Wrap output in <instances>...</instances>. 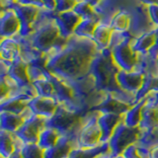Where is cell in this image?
I'll use <instances>...</instances> for the list:
<instances>
[{"instance_id": "f6af8a7d", "label": "cell", "mask_w": 158, "mask_h": 158, "mask_svg": "<svg viewBox=\"0 0 158 158\" xmlns=\"http://www.w3.org/2000/svg\"><path fill=\"white\" fill-rule=\"evenodd\" d=\"M8 158H23V156H22V149H21V148H17V149L15 150Z\"/></svg>"}, {"instance_id": "e0dca14e", "label": "cell", "mask_w": 158, "mask_h": 158, "mask_svg": "<svg viewBox=\"0 0 158 158\" xmlns=\"http://www.w3.org/2000/svg\"><path fill=\"white\" fill-rule=\"evenodd\" d=\"M122 120H123V115H117V114H100V116L98 118V123L102 131L101 143L109 141L114 131H115V128Z\"/></svg>"}, {"instance_id": "74e56055", "label": "cell", "mask_w": 158, "mask_h": 158, "mask_svg": "<svg viewBox=\"0 0 158 158\" xmlns=\"http://www.w3.org/2000/svg\"><path fill=\"white\" fill-rule=\"evenodd\" d=\"M77 0H56V13H63L67 11H71L75 8Z\"/></svg>"}, {"instance_id": "f35d334b", "label": "cell", "mask_w": 158, "mask_h": 158, "mask_svg": "<svg viewBox=\"0 0 158 158\" xmlns=\"http://www.w3.org/2000/svg\"><path fill=\"white\" fill-rule=\"evenodd\" d=\"M122 154L125 156L126 158H143L140 154L139 152L137 150V147H136V144H131L128 147H127L125 151H123Z\"/></svg>"}, {"instance_id": "52a82bcc", "label": "cell", "mask_w": 158, "mask_h": 158, "mask_svg": "<svg viewBox=\"0 0 158 158\" xmlns=\"http://www.w3.org/2000/svg\"><path fill=\"white\" fill-rule=\"evenodd\" d=\"M128 11L131 14V22L127 32L131 34L132 38L139 37L142 34L149 32L155 28L148 14L146 5L137 2L128 9Z\"/></svg>"}, {"instance_id": "d590c367", "label": "cell", "mask_w": 158, "mask_h": 158, "mask_svg": "<svg viewBox=\"0 0 158 158\" xmlns=\"http://www.w3.org/2000/svg\"><path fill=\"white\" fill-rule=\"evenodd\" d=\"M133 38L131 36V34L128 32H118V31H113L112 36L110 39V43H109L108 48L113 51L114 48H117L120 44L131 41Z\"/></svg>"}, {"instance_id": "277c9868", "label": "cell", "mask_w": 158, "mask_h": 158, "mask_svg": "<svg viewBox=\"0 0 158 158\" xmlns=\"http://www.w3.org/2000/svg\"><path fill=\"white\" fill-rule=\"evenodd\" d=\"M100 114L101 113L92 110L82 117L75 147L93 148L101 144L102 131L98 123Z\"/></svg>"}, {"instance_id": "7a4b0ae2", "label": "cell", "mask_w": 158, "mask_h": 158, "mask_svg": "<svg viewBox=\"0 0 158 158\" xmlns=\"http://www.w3.org/2000/svg\"><path fill=\"white\" fill-rule=\"evenodd\" d=\"M56 13L42 8L33 25V32L27 38L33 46L44 54L60 51L67 40L61 37L56 21Z\"/></svg>"}, {"instance_id": "5b68a950", "label": "cell", "mask_w": 158, "mask_h": 158, "mask_svg": "<svg viewBox=\"0 0 158 158\" xmlns=\"http://www.w3.org/2000/svg\"><path fill=\"white\" fill-rule=\"evenodd\" d=\"M82 117V115L72 111L64 104H59L53 116L46 121L44 127H52L59 133V135H63L78 130L81 125Z\"/></svg>"}, {"instance_id": "3957f363", "label": "cell", "mask_w": 158, "mask_h": 158, "mask_svg": "<svg viewBox=\"0 0 158 158\" xmlns=\"http://www.w3.org/2000/svg\"><path fill=\"white\" fill-rule=\"evenodd\" d=\"M118 71L120 68L112 57V51L107 48L99 51L94 57L89 72L95 78L98 90L121 94L126 91L122 90L117 82Z\"/></svg>"}, {"instance_id": "603a6c76", "label": "cell", "mask_w": 158, "mask_h": 158, "mask_svg": "<svg viewBox=\"0 0 158 158\" xmlns=\"http://www.w3.org/2000/svg\"><path fill=\"white\" fill-rule=\"evenodd\" d=\"M113 33V29L110 24L99 22L96 26L95 31L93 33L92 40L95 42L99 51H102L104 48H107L110 43V39Z\"/></svg>"}, {"instance_id": "2e32d148", "label": "cell", "mask_w": 158, "mask_h": 158, "mask_svg": "<svg viewBox=\"0 0 158 158\" xmlns=\"http://www.w3.org/2000/svg\"><path fill=\"white\" fill-rule=\"evenodd\" d=\"M80 20L81 18L73 10L63 13H56V21L61 37L68 40L71 36H73L74 31H75Z\"/></svg>"}, {"instance_id": "9c48e42d", "label": "cell", "mask_w": 158, "mask_h": 158, "mask_svg": "<svg viewBox=\"0 0 158 158\" xmlns=\"http://www.w3.org/2000/svg\"><path fill=\"white\" fill-rule=\"evenodd\" d=\"M10 7L15 10L20 19V22H21V29H20L18 35L20 37L30 36L33 32V25L42 8L33 6V5L21 4L19 2L12 3Z\"/></svg>"}, {"instance_id": "8992f818", "label": "cell", "mask_w": 158, "mask_h": 158, "mask_svg": "<svg viewBox=\"0 0 158 158\" xmlns=\"http://www.w3.org/2000/svg\"><path fill=\"white\" fill-rule=\"evenodd\" d=\"M139 127H131L127 126L123 120L117 126L108 143L110 152L114 156L120 155L127 147L136 143L140 135Z\"/></svg>"}, {"instance_id": "ba28073f", "label": "cell", "mask_w": 158, "mask_h": 158, "mask_svg": "<svg viewBox=\"0 0 158 158\" xmlns=\"http://www.w3.org/2000/svg\"><path fill=\"white\" fill-rule=\"evenodd\" d=\"M47 118L32 115L30 118H26L23 125L19 127V130L15 133L20 139L23 141L24 144H32L37 143L39 140V135L42 130L46 125Z\"/></svg>"}, {"instance_id": "8fae6325", "label": "cell", "mask_w": 158, "mask_h": 158, "mask_svg": "<svg viewBox=\"0 0 158 158\" xmlns=\"http://www.w3.org/2000/svg\"><path fill=\"white\" fill-rule=\"evenodd\" d=\"M79 128L59 136L56 144L44 150V158H65L76 146Z\"/></svg>"}, {"instance_id": "836d02e7", "label": "cell", "mask_w": 158, "mask_h": 158, "mask_svg": "<svg viewBox=\"0 0 158 158\" xmlns=\"http://www.w3.org/2000/svg\"><path fill=\"white\" fill-rule=\"evenodd\" d=\"M48 73V70L46 68V65H44V64H40V63L28 64V75L32 83L39 80V79L47 77Z\"/></svg>"}, {"instance_id": "681fc988", "label": "cell", "mask_w": 158, "mask_h": 158, "mask_svg": "<svg viewBox=\"0 0 158 158\" xmlns=\"http://www.w3.org/2000/svg\"><path fill=\"white\" fill-rule=\"evenodd\" d=\"M115 158H126V157L123 156V154H120V155H117V156H115Z\"/></svg>"}, {"instance_id": "f1b7e54d", "label": "cell", "mask_w": 158, "mask_h": 158, "mask_svg": "<svg viewBox=\"0 0 158 158\" xmlns=\"http://www.w3.org/2000/svg\"><path fill=\"white\" fill-rule=\"evenodd\" d=\"M100 22V19L96 18H87L81 19L78 23L77 27L74 31V35L80 38H89L92 39L93 33L95 31L97 24Z\"/></svg>"}, {"instance_id": "6da1fadb", "label": "cell", "mask_w": 158, "mask_h": 158, "mask_svg": "<svg viewBox=\"0 0 158 158\" xmlns=\"http://www.w3.org/2000/svg\"><path fill=\"white\" fill-rule=\"evenodd\" d=\"M98 52L99 49L92 39L73 35L60 51L47 54L46 68L58 78L73 80L89 73Z\"/></svg>"}, {"instance_id": "e575fe53", "label": "cell", "mask_w": 158, "mask_h": 158, "mask_svg": "<svg viewBox=\"0 0 158 158\" xmlns=\"http://www.w3.org/2000/svg\"><path fill=\"white\" fill-rule=\"evenodd\" d=\"M73 11L75 12L81 19L96 18V17H98L96 12H95V10H94V7L91 6V5L89 4L88 2H86L85 0H84V1L78 2L76 4L75 8L73 9ZM99 19H100V18H99Z\"/></svg>"}, {"instance_id": "60d3db41", "label": "cell", "mask_w": 158, "mask_h": 158, "mask_svg": "<svg viewBox=\"0 0 158 158\" xmlns=\"http://www.w3.org/2000/svg\"><path fill=\"white\" fill-rule=\"evenodd\" d=\"M42 2H43V8L48 10V11L56 12V0H42Z\"/></svg>"}, {"instance_id": "f907efd6", "label": "cell", "mask_w": 158, "mask_h": 158, "mask_svg": "<svg viewBox=\"0 0 158 158\" xmlns=\"http://www.w3.org/2000/svg\"><path fill=\"white\" fill-rule=\"evenodd\" d=\"M9 2H11V3H14V2H17L18 0H8Z\"/></svg>"}, {"instance_id": "cb8c5ba5", "label": "cell", "mask_w": 158, "mask_h": 158, "mask_svg": "<svg viewBox=\"0 0 158 158\" xmlns=\"http://www.w3.org/2000/svg\"><path fill=\"white\" fill-rule=\"evenodd\" d=\"M155 40L156 33L154 28L149 32L142 34L139 37L133 38L131 46L137 53H147L151 49V48L154 46Z\"/></svg>"}, {"instance_id": "bcb514c9", "label": "cell", "mask_w": 158, "mask_h": 158, "mask_svg": "<svg viewBox=\"0 0 158 158\" xmlns=\"http://www.w3.org/2000/svg\"><path fill=\"white\" fill-rule=\"evenodd\" d=\"M96 158H115V156H114L110 151H108V152L102 153V154L98 155Z\"/></svg>"}, {"instance_id": "30bf717a", "label": "cell", "mask_w": 158, "mask_h": 158, "mask_svg": "<svg viewBox=\"0 0 158 158\" xmlns=\"http://www.w3.org/2000/svg\"><path fill=\"white\" fill-rule=\"evenodd\" d=\"M132 40L120 44L112 51V57L114 61L122 70L131 71L135 67L137 52L131 46Z\"/></svg>"}, {"instance_id": "4dcf8cb0", "label": "cell", "mask_w": 158, "mask_h": 158, "mask_svg": "<svg viewBox=\"0 0 158 158\" xmlns=\"http://www.w3.org/2000/svg\"><path fill=\"white\" fill-rule=\"evenodd\" d=\"M136 144L145 147L150 150V148L158 144V127L149 128L146 131H141Z\"/></svg>"}, {"instance_id": "4316f807", "label": "cell", "mask_w": 158, "mask_h": 158, "mask_svg": "<svg viewBox=\"0 0 158 158\" xmlns=\"http://www.w3.org/2000/svg\"><path fill=\"white\" fill-rule=\"evenodd\" d=\"M145 99L136 102L135 105L131 106L128 110L123 115V122L127 126L131 127H139L141 122V112L142 108L144 106Z\"/></svg>"}, {"instance_id": "d4e9b609", "label": "cell", "mask_w": 158, "mask_h": 158, "mask_svg": "<svg viewBox=\"0 0 158 158\" xmlns=\"http://www.w3.org/2000/svg\"><path fill=\"white\" fill-rule=\"evenodd\" d=\"M110 151L109 143L104 142L93 148L74 147L65 158H96L98 155Z\"/></svg>"}, {"instance_id": "c3c4849f", "label": "cell", "mask_w": 158, "mask_h": 158, "mask_svg": "<svg viewBox=\"0 0 158 158\" xmlns=\"http://www.w3.org/2000/svg\"><path fill=\"white\" fill-rule=\"evenodd\" d=\"M86 2H88L89 4L91 5V6H93V7H95L96 5L101 1V0H85Z\"/></svg>"}, {"instance_id": "9a60e30c", "label": "cell", "mask_w": 158, "mask_h": 158, "mask_svg": "<svg viewBox=\"0 0 158 158\" xmlns=\"http://www.w3.org/2000/svg\"><path fill=\"white\" fill-rule=\"evenodd\" d=\"M58 105V101L54 98L37 96L28 103V108L32 111L34 115L48 120L53 116Z\"/></svg>"}, {"instance_id": "ee69618b", "label": "cell", "mask_w": 158, "mask_h": 158, "mask_svg": "<svg viewBox=\"0 0 158 158\" xmlns=\"http://www.w3.org/2000/svg\"><path fill=\"white\" fill-rule=\"evenodd\" d=\"M148 158H158V144L150 148Z\"/></svg>"}, {"instance_id": "7402d4cb", "label": "cell", "mask_w": 158, "mask_h": 158, "mask_svg": "<svg viewBox=\"0 0 158 158\" xmlns=\"http://www.w3.org/2000/svg\"><path fill=\"white\" fill-rule=\"evenodd\" d=\"M145 99V98H144ZM158 127V105L145 101L141 112V122L139 123L140 131H146L149 128Z\"/></svg>"}, {"instance_id": "7c38bea8", "label": "cell", "mask_w": 158, "mask_h": 158, "mask_svg": "<svg viewBox=\"0 0 158 158\" xmlns=\"http://www.w3.org/2000/svg\"><path fill=\"white\" fill-rule=\"evenodd\" d=\"M20 29H21V22L15 10L11 7L1 10V17H0L1 39L17 36Z\"/></svg>"}, {"instance_id": "83f0119b", "label": "cell", "mask_w": 158, "mask_h": 158, "mask_svg": "<svg viewBox=\"0 0 158 158\" xmlns=\"http://www.w3.org/2000/svg\"><path fill=\"white\" fill-rule=\"evenodd\" d=\"M131 22V14L128 9L120 10L113 16L110 21V26L113 29V31L118 32H127L130 28Z\"/></svg>"}, {"instance_id": "484cf974", "label": "cell", "mask_w": 158, "mask_h": 158, "mask_svg": "<svg viewBox=\"0 0 158 158\" xmlns=\"http://www.w3.org/2000/svg\"><path fill=\"white\" fill-rule=\"evenodd\" d=\"M24 122L25 118L21 115L9 112H0V130L12 133L16 132Z\"/></svg>"}, {"instance_id": "44dd1931", "label": "cell", "mask_w": 158, "mask_h": 158, "mask_svg": "<svg viewBox=\"0 0 158 158\" xmlns=\"http://www.w3.org/2000/svg\"><path fill=\"white\" fill-rule=\"evenodd\" d=\"M0 56L1 59L14 61L21 56V47L16 38H4L0 43Z\"/></svg>"}, {"instance_id": "1f68e13d", "label": "cell", "mask_w": 158, "mask_h": 158, "mask_svg": "<svg viewBox=\"0 0 158 158\" xmlns=\"http://www.w3.org/2000/svg\"><path fill=\"white\" fill-rule=\"evenodd\" d=\"M32 84L34 85L35 89H36L38 96L54 98V87L51 80V77H49V71L47 77L39 79V80L33 82Z\"/></svg>"}, {"instance_id": "f5cc1de1", "label": "cell", "mask_w": 158, "mask_h": 158, "mask_svg": "<svg viewBox=\"0 0 158 158\" xmlns=\"http://www.w3.org/2000/svg\"><path fill=\"white\" fill-rule=\"evenodd\" d=\"M157 59H158V58H157Z\"/></svg>"}, {"instance_id": "7bdbcfd3", "label": "cell", "mask_w": 158, "mask_h": 158, "mask_svg": "<svg viewBox=\"0 0 158 158\" xmlns=\"http://www.w3.org/2000/svg\"><path fill=\"white\" fill-rule=\"evenodd\" d=\"M17 2L21 4H27V5H33L39 8H43V2L42 0H18Z\"/></svg>"}, {"instance_id": "f546056e", "label": "cell", "mask_w": 158, "mask_h": 158, "mask_svg": "<svg viewBox=\"0 0 158 158\" xmlns=\"http://www.w3.org/2000/svg\"><path fill=\"white\" fill-rule=\"evenodd\" d=\"M59 136H60L59 133L56 131H54L53 128L44 127L42 130L41 133H40L37 144L41 147L43 150H46L48 148L56 144Z\"/></svg>"}, {"instance_id": "8d00e7d4", "label": "cell", "mask_w": 158, "mask_h": 158, "mask_svg": "<svg viewBox=\"0 0 158 158\" xmlns=\"http://www.w3.org/2000/svg\"><path fill=\"white\" fill-rule=\"evenodd\" d=\"M23 158H44V150L37 143L25 144L22 148Z\"/></svg>"}, {"instance_id": "ac0fdd59", "label": "cell", "mask_w": 158, "mask_h": 158, "mask_svg": "<svg viewBox=\"0 0 158 158\" xmlns=\"http://www.w3.org/2000/svg\"><path fill=\"white\" fill-rule=\"evenodd\" d=\"M7 75L19 86H26L32 83L28 75V63L25 62L21 56L12 61Z\"/></svg>"}, {"instance_id": "4fadbf2b", "label": "cell", "mask_w": 158, "mask_h": 158, "mask_svg": "<svg viewBox=\"0 0 158 158\" xmlns=\"http://www.w3.org/2000/svg\"><path fill=\"white\" fill-rule=\"evenodd\" d=\"M144 77L142 73L136 70L127 71L120 69L117 74V82L122 90L135 95L141 88Z\"/></svg>"}, {"instance_id": "7dc6e473", "label": "cell", "mask_w": 158, "mask_h": 158, "mask_svg": "<svg viewBox=\"0 0 158 158\" xmlns=\"http://www.w3.org/2000/svg\"><path fill=\"white\" fill-rule=\"evenodd\" d=\"M139 2L146 5V6H148V5H151V4H156L158 3V0H139Z\"/></svg>"}, {"instance_id": "5bb4252c", "label": "cell", "mask_w": 158, "mask_h": 158, "mask_svg": "<svg viewBox=\"0 0 158 158\" xmlns=\"http://www.w3.org/2000/svg\"><path fill=\"white\" fill-rule=\"evenodd\" d=\"M131 105L123 101L120 97H118L112 92H106L103 101L93 109L101 114H117V115H123Z\"/></svg>"}, {"instance_id": "ab89813d", "label": "cell", "mask_w": 158, "mask_h": 158, "mask_svg": "<svg viewBox=\"0 0 158 158\" xmlns=\"http://www.w3.org/2000/svg\"><path fill=\"white\" fill-rule=\"evenodd\" d=\"M148 9V14L151 19V21L155 27L158 26V3L156 4H151L147 6Z\"/></svg>"}, {"instance_id": "d6986e66", "label": "cell", "mask_w": 158, "mask_h": 158, "mask_svg": "<svg viewBox=\"0 0 158 158\" xmlns=\"http://www.w3.org/2000/svg\"><path fill=\"white\" fill-rule=\"evenodd\" d=\"M133 70L142 73L144 76H158V59L149 52L137 53V61Z\"/></svg>"}, {"instance_id": "816d5d0a", "label": "cell", "mask_w": 158, "mask_h": 158, "mask_svg": "<svg viewBox=\"0 0 158 158\" xmlns=\"http://www.w3.org/2000/svg\"><path fill=\"white\" fill-rule=\"evenodd\" d=\"M78 2H80V1H84V0H77Z\"/></svg>"}, {"instance_id": "ffe728a7", "label": "cell", "mask_w": 158, "mask_h": 158, "mask_svg": "<svg viewBox=\"0 0 158 158\" xmlns=\"http://www.w3.org/2000/svg\"><path fill=\"white\" fill-rule=\"evenodd\" d=\"M32 99L21 96H10L0 101V111L9 112L17 115H22L28 108V103Z\"/></svg>"}, {"instance_id": "d6a6232c", "label": "cell", "mask_w": 158, "mask_h": 158, "mask_svg": "<svg viewBox=\"0 0 158 158\" xmlns=\"http://www.w3.org/2000/svg\"><path fill=\"white\" fill-rule=\"evenodd\" d=\"M152 91H158V76H145L141 88L135 94L136 102L144 99Z\"/></svg>"}, {"instance_id": "b9f144b4", "label": "cell", "mask_w": 158, "mask_h": 158, "mask_svg": "<svg viewBox=\"0 0 158 158\" xmlns=\"http://www.w3.org/2000/svg\"><path fill=\"white\" fill-rule=\"evenodd\" d=\"M155 33H156V40H155V44L154 46L151 48V49L148 52H149L153 57L158 58V26L155 27Z\"/></svg>"}]
</instances>
